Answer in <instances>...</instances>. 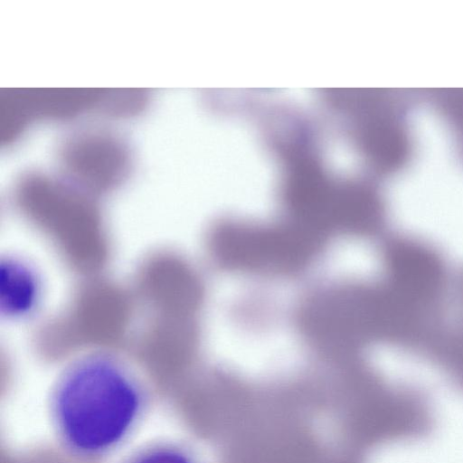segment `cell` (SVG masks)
Wrapping results in <instances>:
<instances>
[{
    "mask_svg": "<svg viewBox=\"0 0 463 463\" xmlns=\"http://www.w3.org/2000/svg\"><path fill=\"white\" fill-rule=\"evenodd\" d=\"M452 382L463 390V327L441 335L430 352Z\"/></svg>",
    "mask_w": 463,
    "mask_h": 463,
    "instance_id": "cell-6",
    "label": "cell"
},
{
    "mask_svg": "<svg viewBox=\"0 0 463 463\" xmlns=\"http://www.w3.org/2000/svg\"><path fill=\"white\" fill-rule=\"evenodd\" d=\"M58 158L70 177L98 189L117 185L131 167L128 146L120 137L102 129L71 135L61 144Z\"/></svg>",
    "mask_w": 463,
    "mask_h": 463,
    "instance_id": "cell-4",
    "label": "cell"
},
{
    "mask_svg": "<svg viewBox=\"0 0 463 463\" xmlns=\"http://www.w3.org/2000/svg\"><path fill=\"white\" fill-rule=\"evenodd\" d=\"M1 293L8 314H24L32 308L37 296V281L25 265L7 260L2 263Z\"/></svg>",
    "mask_w": 463,
    "mask_h": 463,
    "instance_id": "cell-5",
    "label": "cell"
},
{
    "mask_svg": "<svg viewBox=\"0 0 463 463\" xmlns=\"http://www.w3.org/2000/svg\"><path fill=\"white\" fill-rule=\"evenodd\" d=\"M145 389L119 357L93 353L76 359L59 376L51 416L59 439L73 454L94 458L118 448L145 409Z\"/></svg>",
    "mask_w": 463,
    "mask_h": 463,
    "instance_id": "cell-1",
    "label": "cell"
},
{
    "mask_svg": "<svg viewBox=\"0 0 463 463\" xmlns=\"http://www.w3.org/2000/svg\"><path fill=\"white\" fill-rule=\"evenodd\" d=\"M327 245L285 218L274 222L225 218L213 224L207 236L211 258L222 271L271 280L300 278Z\"/></svg>",
    "mask_w": 463,
    "mask_h": 463,
    "instance_id": "cell-2",
    "label": "cell"
},
{
    "mask_svg": "<svg viewBox=\"0 0 463 463\" xmlns=\"http://www.w3.org/2000/svg\"><path fill=\"white\" fill-rule=\"evenodd\" d=\"M380 257L384 287L405 307L435 322L448 281L439 253L420 240L396 236L383 242Z\"/></svg>",
    "mask_w": 463,
    "mask_h": 463,
    "instance_id": "cell-3",
    "label": "cell"
},
{
    "mask_svg": "<svg viewBox=\"0 0 463 463\" xmlns=\"http://www.w3.org/2000/svg\"><path fill=\"white\" fill-rule=\"evenodd\" d=\"M127 463H195L181 448L170 444H159L146 448Z\"/></svg>",
    "mask_w": 463,
    "mask_h": 463,
    "instance_id": "cell-7",
    "label": "cell"
}]
</instances>
